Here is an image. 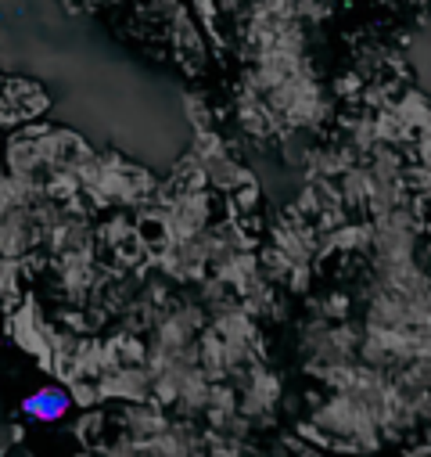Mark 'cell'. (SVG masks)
<instances>
[{
    "instance_id": "1",
    "label": "cell",
    "mask_w": 431,
    "mask_h": 457,
    "mask_svg": "<svg viewBox=\"0 0 431 457\" xmlns=\"http://www.w3.org/2000/svg\"><path fill=\"white\" fill-rule=\"evenodd\" d=\"M33 414H40V418H58L61 411H65V396H58V392H40V396H33V400L25 404Z\"/></svg>"
}]
</instances>
